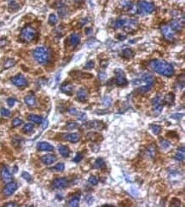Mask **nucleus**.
<instances>
[{"instance_id": "7c9ffc66", "label": "nucleus", "mask_w": 185, "mask_h": 207, "mask_svg": "<svg viewBox=\"0 0 185 207\" xmlns=\"http://www.w3.org/2000/svg\"><path fill=\"white\" fill-rule=\"evenodd\" d=\"M148 153L149 154L150 157H154L155 156V153H156V147L155 145H150L148 146Z\"/></svg>"}, {"instance_id": "f257e3e1", "label": "nucleus", "mask_w": 185, "mask_h": 207, "mask_svg": "<svg viewBox=\"0 0 185 207\" xmlns=\"http://www.w3.org/2000/svg\"><path fill=\"white\" fill-rule=\"evenodd\" d=\"M150 68L155 73L165 77H171L175 71L171 64L162 59H155L149 62Z\"/></svg>"}, {"instance_id": "cd10ccee", "label": "nucleus", "mask_w": 185, "mask_h": 207, "mask_svg": "<svg viewBox=\"0 0 185 207\" xmlns=\"http://www.w3.org/2000/svg\"><path fill=\"white\" fill-rule=\"evenodd\" d=\"M33 127H34L33 124H31V123L26 124L22 128V131L24 133H30V132H32L33 130Z\"/></svg>"}, {"instance_id": "ddd939ff", "label": "nucleus", "mask_w": 185, "mask_h": 207, "mask_svg": "<svg viewBox=\"0 0 185 207\" xmlns=\"http://www.w3.org/2000/svg\"><path fill=\"white\" fill-rule=\"evenodd\" d=\"M1 178L6 183L12 181V176H11L9 169L6 166H3L1 169Z\"/></svg>"}, {"instance_id": "603ef678", "label": "nucleus", "mask_w": 185, "mask_h": 207, "mask_svg": "<svg viewBox=\"0 0 185 207\" xmlns=\"http://www.w3.org/2000/svg\"><path fill=\"white\" fill-rule=\"evenodd\" d=\"M86 23H87V19H83V20L80 21V25H81V26H84Z\"/></svg>"}, {"instance_id": "7ed1b4c3", "label": "nucleus", "mask_w": 185, "mask_h": 207, "mask_svg": "<svg viewBox=\"0 0 185 207\" xmlns=\"http://www.w3.org/2000/svg\"><path fill=\"white\" fill-rule=\"evenodd\" d=\"M155 10L154 4L153 3L150 2H147V1H139L137 3V10L140 13V14H150L152 12H154V10Z\"/></svg>"}, {"instance_id": "5701e85b", "label": "nucleus", "mask_w": 185, "mask_h": 207, "mask_svg": "<svg viewBox=\"0 0 185 207\" xmlns=\"http://www.w3.org/2000/svg\"><path fill=\"white\" fill-rule=\"evenodd\" d=\"M27 118H28V119H29L30 121H32V122H33V123H36V124H42V122H43V118L40 117V116H39V115L30 114Z\"/></svg>"}, {"instance_id": "58836bf2", "label": "nucleus", "mask_w": 185, "mask_h": 207, "mask_svg": "<svg viewBox=\"0 0 185 207\" xmlns=\"http://www.w3.org/2000/svg\"><path fill=\"white\" fill-rule=\"evenodd\" d=\"M22 123H23V122H22L21 119L16 118V119H13V121H12V126H13V127H17V126H20Z\"/></svg>"}, {"instance_id": "2f4dec72", "label": "nucleus", "mask_w": 185, "mask_h": 207, "mask_svg": "<svg viewBox=\"0 0 185 207\" xmlns=\"http://www.w3.org/2000/svg\"><path fill=\"white\" fill-rule=\"evenodd\" d=\"M48 22L50 25L51 26H54L57 23V17L55 14H51L50 16H49V19H48Z\"/></svg>"}, {"instance_id": "6ab92c4d", "label": "nucleus", "mask_w": 185, "mask_h": 207, "mask_svg": "<svg viewBox=\"0 0 185 207\" xmlns=\"http://www.w3.org/2000/svg\"><path fill=\"white\" fill-rule=\"evenodd\" d=\"M80 42V36L78 33H73L69 37V43L72 46H77Z\"/></svg>"}, {"instance_id": "a18cd8bd", "label": "nucleus", "mask_w": 185, "mask_h": 207, "mask_svg": "<svg viewBox=\"0 0 185 207\" xmlns=\"http://www.w3.org/2000/svg\"><path fill=\"white\" fill-rule=\"evenodd\" d=\"M183 116H184V114L182 113H174V114H172L171 116V119H182L183 118Z\"/></svg>"}, {"instance_id": "473e14b6", "label": "nucleus", "mask_w": 185, "mask_h": 207, "mask_svg": "<svg viewBox=\"0 0 185 207\" xmlns=\"http://www.w3.org/2000/svg\"><path fill=\"white\" fill-rule=\"evenodd\" d=\"M88 182H89V183H90V185L95 186V185H97V184L98 183V179H97L95 176H90L89 177V179H88Z\"/></svg>"}, {"instance_id": "9b49d317", "label": "nucleus", "mask_w": 185, "mask_h": 207, "mask_svg": "<svg viewBox=\"0 0 185 207\" xmlns=\"http://www.w3.org/2000/svg\"><path fill=\"white\" fill-rule=\"evenodd\" d=\"M184 20L181 21V19H174L170 22V26L171 28L174 31V32H180L183 27H184Z\"/></svg>"}, {"instance_id": "a211bd4d", "label": "nucleus", "mask_w": 185, "mask_h": 207, "mask_svg": "<svg viewBox=\"0 0 185 207\" xmlns=\"http://www.w3.org/2000/svg\"><path fill=\"white\" fill-rule=\"evenodd\" d=\"M80 193H77L74 196H73L72 199L68 201V206L78 207L80 206Z\"/></svg>"}, {"instance_id": "ea45409f", "label": "nucleus", "mask_w": 185, "mask_h": 207, "mask_svg": "<svg viewBox=\"0 0 185 207\" xmlns=\"http://www.w3.org/2000/svg\"><path fill=\"white\" fill-rule=\"evenodd\" d=\"M94 67H95V62L94 61H89L85 64L84 68H86V69H92V68H94Z\"/></svg>"}, {"instance_id": "5fc2aeb1", "label": "nucleus", "mask_w": 185, "mask_h": 207, "mask_svg": "<svg viewBox=\"0 0 185 207\" xmlns=\"http://www.w3.org/2000/svg\"><path fill=\"white\" fill-rule=\"evenodd\" d=\"M75 1H76L77 3H81V2H82L83 0H75Z\"/></svg>"}, {"instance_id": "c9c22d12", "label": "nucleus", "mask_w": 185, "mask_h": 207, "mask_svg": "<svg viewBox=\"0 0 185 207\" xmlns=\"http://www.w3.org/2000/svg\"><path fill=\"white\" fill-rule=\"evenodd\" d=\"M64 169H65V166H64V164L63 163H59V164H57L56 166H55L52 170H56V171H59V172H62L64 170Z\"/></svg>"}, {"instance_id": "864d4df0", "label": "nucleus", "mask_w": 185, "mask_h": 207, "mask_svg": "<svg viewBox=\"0 0 185 207\" xmlns=\"http://www.w3.org/2000/svg\"><path fill=\"white\" fill-rule=\"evenodd\" d=\"M90 33H92V28H88V29L85 31V33H86L87 35L90 34Z\"/></svg>"}, {"instance_id": "393cba45", "label": "nucleus", "mask_w": 185, "mask_h": 207, "mask_svg": "<svg viewBox=\"0 0 185 207\" xmlns=\"http://www.w3.org/2000/svg\"><path fill=\"white\" fill-rule=\"evenodd\" d=\"M95 167L97 169H99V170H105L106 169V163L103 160V159H102V158L97 159L95 162Z\"/></svg>"}, {"instance_id": "f3484780", "label": "nucleus", "mask_w": 185, "mask_h": 207, "mask_svg": "<svg viewBox=\"0 0 185 207\" xmlns=\"http://www.w3.org/2000/svg\"><path fill=\"white\" fill-rule=\"evenodd\" d=\"M61 90L64 94L67 96H71L73 91V85L70 83H65L61 86Z\"/></svg>"}, {"instance_id": "de8ad7c7", "label": "nucleus", "mask_w": 185, "mask_h": 207, "mask_svg": "<svg viewBox=\"0 0 185 207\" xmlns=\"http://www.w3.org/2000/svg\"><path fill=\"white\" fill-rule=\"evenodd\" d=\"M98 78H99L101 80H104V79L107 78V74H106L105 73H103V72L99 73H98Z\"/></svg>"}, {"instance_id": "9d476101", "label": "nucleus", "mask_w": 185, "mask_h": 207, "mask_svg": "<svg viewBox=\"0 0 185 207\" xmlns=\"http://www.w3.org/2000/svg\"><path fill=\"white\" fill-rule=\"evenodd\" d=\"M17 187H18L17 183L10 182V183H8L5 185V187H3V193L5 196H7V197H8V196H10V195H12V194L15 193V191H16Z\"/></svg>"}, {"instance_id": "423d86ee", "label": "nucleus", "mask_w": 185, "mask_h": 207, "mask_svg": "<svg viewBox=\"0 0 185 207\" xmlns=\"http://www.w3.org/2000/svg\"><path fill=\"white\" fill-rule=\"evenodd\" d=\"M11 82L14 85H16V87L18 88H24V87H27V84H28V82L27 80V79L21 75V74H18L16 76H14L11 78Z\"/></svg>"}, {"instance_id": "2eb2a0df", "label": "nucleus", "mask_w": 185, "mask_h": 207, "mask_svg": "<svg viewBox=\"0 0 185 207\" xmlns=\"http://www.w3.org/2000/svg\"><path fill=\"white\" fill-rule=\"evenodd\" d=\"M89 97V93L88 90L84 88H81L78 92H77V99L80 102H85L88 100Z\"/></svg>"}, {"instance_id": "20e7f679", "label": "nucleus", "mask_w": 185, "mask_h": 207, "mask_svg": "<svg viewBox=\"0 0 185 207\" xmlns=\"http://www.w3.org/2000/svg\"><path fill=\"white\" fill-rule=\"evenodd\" d=\"M37 36L36 30L32 26H26L21 30V38L23 41L32 42Z\"/></svg>"}, {"instance_id": "f704fd0d", "label": "nucleus", "mask_w": 185, "mask_h": 207, "mask_svg": "<svg viewBox=\"0 0 185 207\" xmlns=\"http://www.w3.org/2000/svg\"><path fill=\"white\" fill-rule=\"evenodd\" d=\"M0 113H1V115L3 116V117H9V116H10V111L9 109L4 108V107H2V108H1Z\"/></svg>"}, {"instance_id": "4468645a", "label": "nucleus", "mask_w": 185, "mask_h": 207, "mask_svg": "<svg viewBox=\"0 0 185 207\" xmlns=\"http://www.w3.org/2000/svg\"><path fill=\"white\" fill-rule=\"evenodd\" d=\"M40 160L43 164L46 165V166H50V165H52L53 163L56 162V157L53 154H46V155H44L40 158Z\"/></svg>"}, {"instance_id": "79ce46f5", "label": "nucleus", "mask_w": 185, "mask_h": 207, "mask_svg": "<svg viewBox=\"0 0 185 207\" xmlns=\"http://www.w3.org/2000/svg\"><path fill=\"white\" fill-rule=\"evenodd\" d=\"M161 147L163 148V149H167V148H169L170 147V143L168 142V141H165V140H163V141H161Z\"/></svg>"}, {"instance_id": "aec40b11", "label": "nucleus", "mask_w": 185, "mask_h": 207, "mask_svg": "<svg viewBox=\"0 0 185 207\" xmlns=\"http://www.w3.org/2000/svg\"><path fill=\"white\" fill-rule=\"evenodd\" d=\"M25 102L29 107H34L37 104L36 97L33 95H28L25 97Z\"/></svg>"}, {"instance_id": "72a5a7b5", "label": "nucleus", "mask_w": 185, "mask_h": 207, "mask_svg": "<svg viewBox=\"0 0 185 207\" xmlns=\"http://www.w3.org/2000/svg\"><path fill=\"white\" fill-rule=\"evenodd\" d=\"M79 127V124L78 123H76V122H68L67 124V130H74V129H76V128H78Z\"/></svg>"}, {"instance_id": "c756f323", "label": "nucleus", "mask_w": 185, "mask_h": 207, "mask_svg": "<svg viewBox=\"0 0 185 207\" xmlns=\"http://www.w3.org/2000/svg\"><path fill=\"white\" fill-rule=\"evenodd\" d=\"M18 9H19V4L16 2V0L12 1V2H10V4H9L10 11H16Z\"/></svg>"}, {"instance_id": "412c9836", "label": "nucleus", "mask_w": 185, "mask_h": 207, "mask_svg": "<svg viewBox=\"0 0 185 207\" xmlns=\"http://www.w3.org/2000/svg\"><path fill=\"white\" fill-rule=\"evenodd\" d=\"M175 159L178 161H184V147H182L178 148V153L175 155Z\"/></svg>"}, {"instance_id": "b1692460", "label": "nucleus", "mask_w": 185, "mask_h": 207, "mask_svg": "<svg viewBox=\"0 0 185 207\" xmlns=\"http://www.w3.org/2000/svg\"><path fill=\"white\" fill-rule=\"evenodd\" d=\"M134 55H135V53L129 48L124 49L123 51H122V56L125 59H130V58L133 57Z\"/></svg>"}, {"instance_id": "37998d69", "label": "nucleus", "mask_w": 185, "mask_h": 207, "mask_svg": "<svg viewBox=\"0 0 185 207\" xmlns=\"http://www.w3.org/2000/svg\"><path fill=\"white\" fill-rule=\"evenodd\" d=\"M111 102H112V99L108 96L105 97L104 100H103V104L106 106V107H109L111 105Z\"/></svg>"}, {"instance_id": "3c124183", "label": "nucleus", "mask_w": 185, "mask_h": 207, "mask_svg": "<svg viewBox=\"0 0 185 207\" xmlns=\"http://www.w3.org/2000/svg\"><path fill=\"white\" fill-rule=\"evenodd\" d=\"M125 38H126V36H125V35H122V34H120L119 36H117V39H120V41H121V40H124Z\"/></svg>"}, {"instance_id": "4be33fe9", "label": "nucleus", "mask_w": 185, "mask_h": 207, "mask_svg": "<svg viewBox=\"0 0 185 207\" xmlns=\"http://www.w3.org/2000/svg\"><path fill=\"white\" fill-rule=\"evenodd\" d=\"M59 153L64 158H67L70 154V150L67 146L62 145L59 147Z\"/></svg>"}, {"instance_id": "8fccbe9b", "label": "nucleus", "mask_w": 185, "mask_h": 207, "mask_svg": "<svg viewBox=\"0 0 185 207\" xmlns=\"http://www.w3.org/2000/svg\"><path fill=\"white\" fill-rule=\"evenodd\" d=\"M18 205L16 203H14V202H9V203H6L5 204V206H17Z\"/></svg>"}, {"instance_id": "6e6552de", "label": "nucleus", "mask_w": 185, "mask_h": 207, "mask_svg": "<svg viewBox=\"0 0 185 207\" xmlns=\"http://www.w3.org/2000/svg\"><path fill=\"white\" fill-rule=\"evenodd\" d=\"M152 104H153L154 111H155L157 113H161V111L163 109V106H164V102L161 99V96H155L152 101Z\"/></svg>"}, {"instance_id": "dca6fc26", "label": "nucleus", "mask_w": 185, "mask_h": 207, "mask_svg": "<svg viewBox=\"0 0 185 207\" xmlns=\"http://www.w3.org/2000/svg\"><path fill=\"white\" fill-rule=\"evenodd\" d=\"M37 149L39 151H48V152H51L54 150V147L46 143V142H40L38 143L37 145Z\"/></svg>"}, {"instance_id": "09e8293b", "label": "nucleus", "mask_w": 185, "mask_h": 207, "mask_svg": "<svg viewBox=\"0 0 185 207\" xmlns=\"http://www.w3.org/2000/svg\"><path fill=\"white\" fill-rule=\"evenodd\" d=\"M85 118H86V114L84 113H80L78 116V119L80 120H84V119H85Z\"/></svg>"}, {"instance_id": "c03bdc74", "label": "nucleus", "mask_w": 185, "mask_h": 207, "mask_svg": "<svg viewBox=\"0 0 185 207\" xmlns=\"http://www.w3.org/2000/svg\"><path fill=\"white\" fill-rule=\"evenodd\" d=\"M16 100L14 99V98H9V99L7 100V104H8V106L10 107H12L16 104Z\"/></svg>"}, {"instance_id": "e433bc0d", "label": "nucleus", "mask_w": 185, "mask_h": 207, "mask_svg": "<svg viewBox=\"0 0 185 207\" xmlns=\"http://www.w3.org/2000/svg\"><path fill=\"white\" fill-rule=\"evenodd\" d=\"M22 177L27 181V182H28V183H30L31 181H32V176H31V175L30 174H28L27 172H26V171H24V172H22Z\"/></svg>"}, {"instance_id": "c85d7f7f", "label": "nucleus", "mask_w": 185, "mask_h": 207, "mask_svg": "<svg viewBox=\"0 0 185 207\" xmlns=\"http://www.w3.org/2000/svg\"><path fill=\"white\" fill-rule=\"evenodd\" d=\"M150 128L152 130V132L154 135H159L161 132V130H162V128L160 125H157V124H152L150 126Z\"/></svg>"}, {"instance_id": "f03ea898", "label": "nucleus", "mask_w": 185, "mask_h": 207, "mask_svg": "<svg viewBox=\"0 0 185 207\" xmlns=\"http://www.w3.org/2000/svg\"><path fill=\"white\" fill-rule=\"evenodd\" d=\"M33 58L36 62L41 65H45L47 64L49 60H50V51L46 47H38L33 50Z\"/></svg>"}, {"instance_id": "1a4fd4ad", "label": "nucleus", "mask_w": 185, "mask_h": 207, "mask_svg": "<svg viewBox=\"0 0 185 207\" xmlns=\"http://www.w3.org/2000/svg\"><path fill=\"white\" fill-rule=\"evenodd\" d=\"M114 73L116 75V84L117 85L124 86V85L127 84V79L124 77V73L121 69L117 68V69H115Z\"/></svg>"}, {"instance_id": "0eeeda50", "label": "nucleus", "mask_w": 185, "mask_h": 207, "mask_svg": "<svg viewBox=\"0 0 185 207\" xmlns=\"http://www.w3.org/2000/svg\"><path fill=\"white\" fill-rule=\"evenodd\" d=\"M68 185H69V181L67 178H65V177L56 178L52 183V186L55 189H63L68 187Z\"/></svg>"}, {"instance_id": "39448f33", "label": "nucleus", "mask_w": 185, "mask_h": 207, "mask_svg": "<svg viewBox=\"0 0 185 207\" xmlns=\"http://www.w3.org/2000/svg\"><path fill=\"white\" fill-rule=\"evenodd\" d=\"M161 32H162V34L164 36V38L168 40V41H173L174 39H175V32L171 28V26L167 24H165L162 25L161 27Z\"/></svg>"}, {"instance_id": "a19ab883", "label": "nucleus", "mask_w": 185, "mask_h": 207, "mask_svg": "<svg viewBox=\"0 0 185 207\" xmlns=\"http://www.w3.org/2000/svg\"><path fill=\"white\" fill-rule=\"evenodd\" d=\"M83 154L82 153H77L76 154V156L73 158V162H76V163H79V162H80L81 160H82V159H83Z\"/></svg>"}, {"instance_id": "49530a36", "label": "nucleus", "mask_w": 185, "mask_h": 207, "mask_svg": "<svg viewBox=\"0 0 185 207\" xmlns=\"http://www.w3.org/2000/svg\"><path fill=\"white\" fill-rule=\"evenodd\" d=\"M68 113L72 115H77L78 114V110L75 107H70L68 109Z\"/></svg>"}, {"instance_id": "f8f14e48", "label": "nucleus", "mask_w": 185, "mask_h": 207, "mask_svg": "<svg viewBox=\"0 0 185 207\" xmlns=\"http://www.w3.org/2000/svg\"><path fill=\"white\" fill-rule=\"evenodd\" d=\"M63 140L72 143H76L80 140V136L79 133H68L63 135Z\"/></svg>"}, {"instance_id": "6e6d98bb", "label": "nucleus", "mask_w": 185, "mask_h": 207, "mask_svg": "<svg viewBox=\"0 0 185 207\" xmlns=\"http://www.w3.org/2000/svg\"><path fill=\"white\" fill-rule=\"evenodd\" d=\"M7 1H9V2H12V1H15V0H7Z\"/></svg>"}, {"instance_id": "a878e982", "label": "nucleus", "mask_w": 185, "mask_h": 207, "mask_svg": "<svg viewBox=\"0 0 185 207\" xmlns=\"http://www.w3.org/2000/svg\"><path fill=\"white\" fill-rule=\"evenodd\" d=\"M174 100H175V95L173 93H169L168 95H166L165 100H163V102H165L168 105H171V104L174 102Z\"/></svg>"}, {"instance_id": "bb28decb", "label": "nucleus", "mask_w": 185, "mask_h": 207, "mask_svg": "<svg viewBox=\"0 0 185 207\" xmlns=\"http://www.w3.org/2000/svg\"><path fill=\"white\" fill-rule=\"evenodd\" d=\"M101 136H99V134L96 133V132H90L87 135V139L91 141V142H96L99 140V137Z\"/></svg>"}, {"instance_id": "4c0bfd02", "label": "nucleus", "mask_w": 185, "mask_h": 207, "mask_svg": "<svg viewBox=\"0 0 185 207\" xmlns=\"http://www.w3.org/2000/svg\"><path fill=\"white\" fill-rule=\"evenodd\" d=\"M16 64V62L12 59H10V60H7L5 63H4V67L5 68H9L10 67H13L14 65Z\"/></svg>"}, {"instance_id": "4d7b16f0", "label": "nucleus", "mask_w": 185, "mask_h": 207, "mask_svg": "<svg viewBox=\"0 0 185 207\" xmlns=\"http://www.w3.org/2000/svg\"><path fill=\"white\" fill-rule=\"evenodd\" d=\"M0 25H1V23H0Z\"/></svg>"}]
</instances>
